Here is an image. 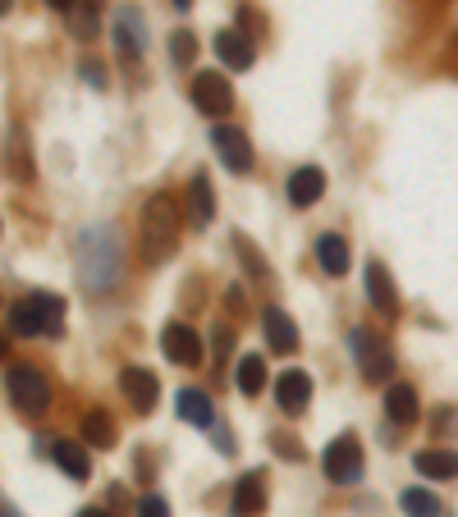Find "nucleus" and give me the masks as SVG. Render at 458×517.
Listing matches in <instances>:
<instances>
[{
    "mask_svg": "<svg viewBox=\"0 0 458 517\" xmlns=\"http://www.w3.org/2000/svg\"><path fill=\"white\" fill-rule=\"evenodd\" d=\"M179 229H184V216H179L175 197H170V193H152V197H147L142 220H138L142 266H161V261L179 248Z\"/></svg>",
    "mask_w": 458,
    "mask_h": 517,
    "instance_id": "1",
    "label": "nucleus"
},
{
    "mask_svg": "<svg viewBox=\"0 0 458 517\" xmlns=\"http://www.w3.org/2000/svg\"><path fill=\"white\" fill-rule=\"evenodd\" d=\"M74 257H78V280H83V289L106 293L110 284L120 280V243H115V234H110L106 225L83 229Z\"/></svg>",
    "mask_w": 458,
    "mask_h": 517,
    "instance_id": "2",
    "label": "nucleus"
},
{
    "mask_svg": "<svg viewBox=\"0 0 458 517\" xmlns=\"http://www.w3.org/2000/svg\"><path fill=\"white\" fill-rule=\"evenodd\" d=\"M60 321H65V298H55V293H28L10 307V334H23V339L60 334Z\"/></svg>",
    "mask_w": 458,
    "mask_h": 517,
    "instance_id": "3",
    "label": "nucleus"
},
{
    "mask_svg": "<svg viewBox=\"0 0 458 517\" xmlns=\"http://www.w3.org/2000/svg\"><path fill=\"white\" fill-rule=\"evenodd\" d=\"M5 389H10V403L19 417H42L46 403H51V385H46V376L37 367H28V362H10V371H5Z\"/></svg>",
    "mask_w": 458,
    "mask_h": 517,
    "instance_id": "4",
    "label": "nucleus"
},
{
    "mask_svg": "<svg viewBox=\"0 0 458 517\" xmlns=\"http://www.w3.org/2000/svg\"><path fill=\"white\" fill-rule=\"evenodd\" d=\"M349 348L353 357H358V367H362V380H371V385H381L385 376H390V348H385V339L376 330H367V325H358V330L349 334Z\"/></svg>",
    "mask_w": 458,
    "mask_h": 517,
    "instance_id": "5",
    "label": "nucleus"
},
{
    "mask_svg": "<svg viewBox=\"0 0 458 517\" xmlns=\"http://www.w3.org/2000/svg\"><path fill=\"white\" fill-rule=\"evenodd\" d=\"M193 106L207 119H225L229 110H234V87H229V78L216 74V69H202V74L193 78Z\"/></svg>",
    "mask_w": 458,
    "mask_h": 517,
    "instance_id": "6",
    "label": "nucleus"
},
{
    "mask_svg": "<svg viewBox=\"0 0 458 517\" xmlns=\"http://www.w3.org/2000/svg\"><path fill=\"white\" fill-rule=\"evenodd\" d=\"M321 467H326V476L335 485H353L362 481V444L353 440V435H339V440H330L326 458H321Z\"/></svg>",
    "mask_w": 458,
    "mask_h": 517,
    "instance_id": "7",
    "label": "nucleus"
},
{
    "mask_svg": "<svg viewBox=\"0 0 458 517\" xmlns=\"http://www.w3.org/2000/svg\"><path fill=\"white\" fill-rule=\"evenodd\" d=\"M211 147H216L220 165H225L229 174H248L252 170V142L243 129H229V124H216L211 129Z\"/></svg>",
    "mask_w": 458,
    "mask_h": 517,
    "instance_id": "8",
    "label": "nucleus"
},
{
    "mask_svg": "<svg viewBox=\"0 0 458 517\" xmlns=\"http://www.w3.org/2000/svg\"><path fill=\"white\" fill-rule=\"evenodd\" d=\"M161 348H165V357H170L175 367H197V362H202V334H197L193 325H184V321L165 325Z\"/></svg>",
    "mask_w": 458,
    "mask_h": 517,
    "instance_id": "9",
    "label": "nucleus"
},
{
    "mask_svg": "<svg viewBox=\"0 0 458 517\" xmlns=\"http://www.w3.org/2000/svg\"><path fill=\"white\" fill-rule=\"evenodd\" d=\"M120 389H124V399L133 403V412H142V417L156 408V394H161V385H156V376L147 367H124Z\"/></svg>",
    "mask_w": 458,
    "mask_h": 517,
    "instance_id": "10",
    "label": "nucleus"
},
{
    "mask_svg": "<svg viewBox=\"0 0 458 517\" xmlns=\"http://www.w3.org/2000/svg\"><path fill=\"white\" fill-rule=\"evenodd\" d=\"M266 508V481L262 472H243L234 485V499H229V513L234 517H262Z\"/></svg>",
    "mask_w": 458,
    "mask_h": 517,
    "instance_id": "11",
    "label": "nucleus"
},
{
    "mask_svg": "<svg viewBox=\"0 0 458 517\" xmlns=\"http://www.w3.org/2000/svg\"><path fill=\"white\" fill-rule=\"evenodd\" d=\"M275 403H280L289 417H298V412L312 403V376H303V371H284V376L275 380Z\"/></svg>",
    "mask_w": 458,
    "mask_h": 517,
    "instance_id": "12",
    "label": "nucleus"
},
{
    "mask_svg": "<svg viewBox=\"0 0 458 517\" xmlns=\"http://www.w3.org/2000/svg\"><path fill=\"white\" fill-rule=\"evenodd\" d=\"M216 220V193H211V179L202 170L188 179V225L207 229Z\"/></svg>",
    "mask_w": 458,
    "mask_h": 517,
    "instance_id": "13",
    "label": "nucleus"
},
{
    "mask_svg": "<svg viewBox=\"0 0 458 517\" xmlns=\"http://www.w3.org/2000/svg\"><path fill=\"white\" fill-rule=\"evenodd\" d=\"M262 330H266V344L280 357H289L298 348V325L289 321V312H280V307H266L262 312Z\"/></svg>",
    "mask_w": 458,
    "mask_h": 517,
    "instance_id": "14",
    "label": "nucleus"
},
{
    "mask_svg": "<svg viewBox=\"0 0 458 517\" xmlns=\"http://www.w3.org/2000/svg\"><path fill=\"white\" fill-rule=\"evenodd\" d=\"M321 193H326V170H321V165H303V170H294V179H289V202L307 211L312 202H321Z\"/></svg>",
    "mask_w": 458,
    "mask_h": 517,
    "instance_id": "15",
    "label": "nucleus"
},
{
    "mask_svg": "<svg viewBox=\"0 0 458 517\" xmlns=\"http://www.w3.org/2000/svg\"><path fill=\"white\" fill-rule=\"evenodd\" d=\"M367 298H371V307H376V312H385V316L399 312V293H394L390 270H385L381 261H371V266H367Z\"/></svg>",
    "mask_w": 458,
    "mask_h": 517,
    "instance_id": "16",
    "label": "nucleus"
},
{
    "mask_svg": "<svg viewBox=\"0 0 458 517\" xmlns=\"http://www.w3.org/2000/svg\"><path fill=\"white\" fill-rule=\"evenodd\" d=\"M216 55L225 60L229 69H252V60H257L252 42L243 33H234V28H220V33H216Z\"/></svg>",
    "mask_w": 458,
    "mask_h": 517,
    "instance_id": "17",
    "label": "nucleus"
},
{
    "mask_svg": "<svg viewBox=\"0 0 458 517\" xmlns=\"http://www.w3.org/2000/svg\"><path fill=\"white\" fill-rule=\"evenodd\" d=\"M385 412H390L394 426H413L422 403H417V389L413 385H390L385 389Z\"/></svg>",
    "mask_w": 458,
    "mask_h": 517,
    "instance_id": "18",
    "label": "nucleus"
},
{
    "mask_svg": "<svg viewBox=\"0 0 458 517\" xmlns=\"http://www.w3.org/2000/svg\"><path fill=\"white\" fill-rule=\"evenodd\" d=\"M115 46H120L124 60H138L142 55V14L138 10L115 14Z\"/></svg>",
    "mask_w": 458,
    "mask_h": 517,
    "instance_id": "19",
    "label": "nucleus"
},
{
    "mask_svg": "<svg viewBox=\"0 0 458 517\" xmlns=\"http://www.w3.org/2000/svg\"><path fill=\"white\" fill-rule=\"evenodd\" d=\"M413 467L422 476H431V481H458V453L449 449H422L413 458Z\"/></svg>",
    "mask_w": 458,
    "mask_h": 517,
    "instance_id": "20",
    "label": "nucleus"
},
{
    "mask_svg": "<svg viewBox=\"0 0 458 517\" xmlns=\"http://www.w3.org/2000/svg\"><path fill=\"white\" fill-rule=\"evenodd\" d=\"M179 417H184L188 426H197V431H202V426H216V408H211V399L202 389H184V394H179Z\"/></svg>",
    "mask_w": 458,
    "mask_h": 517,
    "instance_id": "21",
    "label": "nucleus"
},
{
    "mask_svg": "<svg viewBox=\"0 0 458 517\" xmlns=\"http://www.w3.org/2000/svg\"><path fill=\"white\" fill-rule=\"evenodd\" d=\"M51 458H55V467H60L65 476H74V481L88 476V453H83V444H78V440H55L51 444Z\"/></svg>",
    "mask_w": 458,
    "mask_h": 517,
    "instance_id": "22",
    "label": "nucleus"
},
{
    "mask_svg": "<svg viewBox=\"0 0 458 517\" xmlns=\"http://www.w3.org/2000/svg\"><path fill=\"white\" fill-rule=\"evenodd\" d=\"M317 261H321L326 275H344V270H349V243H344L339 234H321L317 238Z\"/></svg>",
    "mask_w": 458,
    "mask_h": 517,
    "instance_id": "23",
    "label": "nucleus"
},
{
    "mask_svg": "<svg viewBox=\"0 0 458 517\" xmlns=\"http://www.w3.org/2000/svg\"><path fill=\"white\" fill-rule=\"evenodd\" d=\"M234 385L243 389V394H262V385H266V362L257 353H248V357H239V371H234Z\"/></svg>",
    "mask_w": 458,
    "mask_h": 517,
    "instance_id": "24",
    "label": "nucleus"
},
{
    "mask_svg": "<svg viewBox=\"0 0 458 517\" xmlns=\"http://www.w3.org/2000/svg\"><path fill=\"white\" fill-rule=\"evenodd\" d=\"M399 504H404L408 517H440V499L431 495V490H422V485L404 490V495H399Z\"/></svg>",
    "mask_w": 458,
    "mask_h": 517,
    "instance_id": "25",
    "label": "nucleus"
},
{
    "mask_svg": "<svg viewBox=\"0 0 458 517\" xmlns=\"http://www.w3.org/2000/svg\"><path fill=\"white\" fill-rule=\"evenodd\" d=\"M83 440L97 444V449H110V444H115V421H110L106 412H88V417H83Z\"/></svg>",
    "mask_w": 458,
    "mask_h": 517,
    "instance_id": "26",
    "label": "nucleus"
},
{
    "mask_svg": "<svg viewBox=\"0 0 458 517\" xmlns=\"http://www.w3.org/2000/svg\"><path fill=\"white\" fill-rule=\"evenodd\" d=\"M170 55H175V65H193L197 60V37L188 33V28H179V33H170Z\"/></svg>",
    "mask_w": 458,
    "mask_h": 517,
    "instance_id": "27",
    "label": "nucleus"
},
{
    "mask_svg": "<svg viewBox=\"0 0 458 517\" xmlns=\"http://www.w3.org/2000/svg\"><path fill=\"white\" fill-rule=\"evenodd\" d=\"M138 517H170V504L161 495H142L138 499Z\"/></svg>",
    "mask_w": 458,
    "mask_h": 517,
    "instance_id": "28",
    "label": "nucleus"
},
{
    "mask_svg": "<svg viewBox=\"0 0 458 517\" xmlns=\"http://www.w3.org/2000/svg\"><path fill=\"white\" fill-rule=\"evenodd\" d=\"M83 83H92V87H106V74H101V65H97V60H88V65H83Z\"/></svg>",
    "mask_w": 458,
    "mask_h": 517,
    "instance_id": "29",
    "label": "nucleus"
},
{
    "mask_svg": "<svg viewBox=\"0 0 458 517\" xmlns=\"http://www.w3.org/2000/svg\"><path fill=\"white\" fill-rule=\"evenodd\" d=\"M46 5H51L55 14H74V5H78V0H46Z\"/></svg>",
    "mask_w": 458,
    "mask_h": 517,
    "instance_id": "30",
    "label": "nucleus"
},
{
    "mask_svg": "<svg viewBox=\"0 0 458 517\" xmlns=\"http://www.w3.org/2000/svg\"><path fill=\"white\" fill-rule=\"evenodd\" d=\"M78 517H106V513H101V508H83V513H78Z\"/></svg>",
    "mask_w": 458,
    "mask_h": 517,
    "instance_id": "31",
    "label": "nucleus"
},
{
    "mask_svg": "<svg viewBox=\"0 0 458 517\" xmlns=\"http://www.w3.org/2000/svg\"><path fill=\"white\" fill-rule=\"evenodd\" d=\"M188 5H193V0H175V10H188Z\"/></svg>",
    "mask_w": 458,
    "mask_h": 517,
    "instance_id": "32",
    "label": "nucleus"
}]
</instances>
